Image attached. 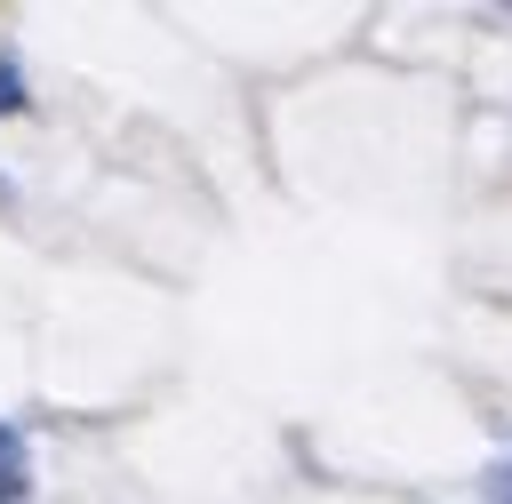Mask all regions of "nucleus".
<instances>
[{
  "label": "nucleus",
  "instance_id": "obj_1",
  "mask_svg": "<svg viewBox=\"0 0 512 504\" xmlns=\"http://www.w3.org/2000/svg\"><path fill=\"white\" fill-rule=\"evenodd\" d=\"M32 496V448L16 424H0V504H24Z\"/></svg>",
  "mask_w": 512,
  "mask_h": 504
},
{
  "label": "nucleus",
  "instance_id": "obj_4",
  "mask_svg": "<svg viewBox=\"0 0 512 504\" xmlns=\"http://www.w3.org/2000/svg\"><path fill=\"white\" fill-rule=\"evenodd\" d=\"M0 208H8V184H0Z\"/></svg>",
  "mask_w": 512,
  "mask_h": 504
},
{
  "label": "nucleus",
  "instance_id": "obj_2",
  "mask_svg": "<svg viewBox=\"0 0 512 504\" xmlns=\"http://www.w3.org/2000/svg\"><path fill=\"white\" fill-rule=\"evenodd\" d=\"M8 112H24V64L0 48V120H8Z\"/></svg>",
  "mask_w": 512,
  "mask_h": 504
},
{
  "label": "nucleus",
  "instance_id": "obj_3",
  "mask_svg": "<svg viewBox=\"0 0 512 504\" xmlns=\"http://www.w3.org/2000/svg\"><path fill=\"white\" fill-rule=\"evenodd\" d=\"M480 496H488V504H512V464H488V472H480Z\"/></svg>",
  "mask_w": 512,
  "mask_h": 504
}]
</instances>
